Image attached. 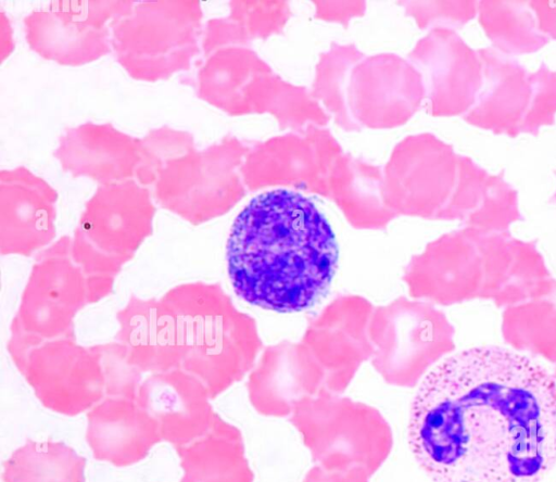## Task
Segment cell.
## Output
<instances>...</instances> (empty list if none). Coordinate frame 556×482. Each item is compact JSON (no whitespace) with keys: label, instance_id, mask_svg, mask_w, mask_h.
<instances>
[{"label":"cell","instance_id":"7","mask_svg":"<svg viewBox=\"0 0 556 482\" xmlns=\"http://www.w3.org/2000/svg\"><path fill=\"white\" fill-rule=\"evenodd\" d=\"M88 304L86 275L72 256V238L64 236L36 256L14 317L41 342L76 339L75 317Z\"/></svg>","mask_w":556,"mask_h":482},{"label":"cell","instance_id":"6","mask_svg":"<svg viewBox=\"0 0 556 482\" xmlns=\"http://www.w3.org/2000/svg\"><path fill=\"white\" fill-rule=\"evenodd\" d=\"M312 460L326 470L363 467L371 477L392 447L391 429L374 409L320 397L302 404L292 418Z\"/></svg>","mask_w":556,"mask_h":482},{"label":"cell","instance_id":"5","mask_svg":"<svg viewBox=\"0 0 556 482\" xmlns=\"http://www.w3.org/2000/svg\"><path fill=\"white\" fill-rule=\"evenodd\" d=\"M192 1H146L111 25L112 45L131 76L165 78L198 53L201 9Z\"/></svg>","mask_w":556,"mask_h":482},{"label":"cell","instance_id":"24","mask_svg":"<svg viewBox=\"0 0 556 482\" xmlns=\"http://www.w3.org/2000/svg\"><path fill=\"white\" fill-rule=\"evenodd\" d=\"M365 468L356 466L348 470H326L315 465L305 474L303 482H369Z\"/></svg>","mask_w":556,"mask_h":482},{"label":"cell","instance_id":"10","mask_svg":"<svg viewBox=\"0 0 556 482\" xmlns=\"http://www.w3.org/2000/svg\"><path fill=\"white\" fill-rule=\"evenodd\" d=\"M58 193L18 167L0 175V252L30 256L55 237Z\"/></svg>","mask_w":556,"mask_h":482},{"label":"cell","instance_id":"15","mask_svg":"<svg viewBox=\"0 0 556 482\" xmlns=\"http://www.w3.org/2000/svg\"><path fill=\"white\" fill-rule=\"evenodd\" d=\"M54 155L73 176H86L108 185L136 175L140 141L112 126L88 123L67 130Z\"/></svg>","mask_w":556,"mask_h":482},{"label":"cell","instance_id":"12","mask_svg":"<svg viewBox=\"0 0 556 482\" xmlns=\"http://www.w3.org/2000/svg\"><path fill=\"white\" fill-rule=\"evenodd\" d=\"M482 85L465 118L482 129L509 137L525 132L533 97V77L511 55L495 48L478 50Z\"/></svg>","mask_w":556,"mask_h":482},{"label":"cell","instance_id":"16","mask_svg":"<svg viewBox=\"0 0 556 482\" xmlns=\"http://www.w3.org/2000/svg\"><path fill=\"white\" fill-rule=\"evenodd\" d=\"M86 439L98 460L125 467L162 441L155 420L136 401L105 396L87 414Z\"/></svg>","mask_w":556,"mask_h":482},{"label":"cell","instance_id":"11","mask_svg":"<svg viewBox=\"0 0 556 482\" xmlns=\"http://www.w3.org/2000/svg\"><path fill=\"white\" fill-rule=\"evenodd\" d=\"M203 382L181 368L151 373L139 386L138 405L156 422L161 439L175 447L203 436L215 413Z\"/></svg>","mask_w":556,"mask_h":482},{"label":"cell","instance_id":"4","mask_svg":"<svg viewBox=\"0 0 556 482\" xmlns=\"http://www.w3.org/2000/svg\"><path fill=\"white\" fill-rule=\"evenodd\" d=\"M155 206L135 180L100 186L86 203L72 256L86 277L115 278L152 233Z\"/></svg>","mask_w":556,"mask_h":482},{"label":"cell","instance_id":"17","mask_svg":"<svg viewBox=\"0 0 556 482\" xmlns=\"http://www.w3.org/2000/svg\"><path fill=\"white\" fill-rule=\"evenodd\" d=\"M176 451L184 470L181 482L254 481L241 432L217 414L203 436Z\"/></svg>","mask_w":556,"mask_h":482},{"label":"cell","instance_id":"14","mask_svg":"<svg viewBox=\"0 0 556 482\" xmlns=\"http://www.w3.org/2000/svg\"><path fill=\"white\" fill-rule=\"evenodd\" d=\"M211 149L189 151L169 160L154 180L157 203L192 225L222 214L228 205L224 183L211 166Z\"/></svg>","mask_w":556,"mask_h":482},{"label":"cell","instance_id":"22","mask_svg":"<svg viewBox=\"0 0 556 482\" xmlns=\"http://www.w3.org/2000/svg\"><path fill=\"white\" fill-rule=\"evenodd\" d=\"M101 365L105 396L136 401L142 372L131 364L126 347L117 342L90 346Z\"/></svg>","mask_w":556,"mask_h":482},{"label":"cell","instance_id":"21","mask_svg":"<svg viewBox=\"0 0 556 482\" xmlns=\"http://www.w3.org/2000/svg\"><path fill=\"white\" fill-rule=\"evenodd\" d=\"M522 219L518 192L504 179V170L497 175L490 174L482 201L467 220L469 228L506 232L511 224Z\"/></svg>","mask_w":556,"mask_h":482},{"label":"cell","instance_id":"27","mask_svg":"<svg viewBox=\"0 0 556 482\" xmlns=\"http://www.w3.org/2000/svg\"><path fill=\"white\" fill-rule=\"evenodd\" d=\"M546 299L556 306V279L554 280L549 295Z\"/></svg>","mask_w":556,"mask_h":482},{"label":"cell","instance_id":"8","mask_svg":"<svg viewBox=\"0 0 556 482\" xmlns=\"http://www.w3.org/2000/svg\"><path fill=\"white\" fill-rule=\"evenodd\" d=\"M18 370L41 404L62 415L76 416L105 397L98 357L74 338L41 342Z\"/></svg>","mask_w":556,"mask_h":482},{"label":"cell","instance_id":"26","mask_svg":"<svg viewBox=\"0 0 556 482\" xmlns=\"http://www.w3.org/2000/svg\"><path fill=\"white\" fill-rule=\"evenodd\" d=\"M115 278L104 276L86 277L88 303H97L113 291Z\"/></svg>","mask_w":556,"mask_h":482},{"label":"cell","instance_id":"3","mask_svg":"<svg viewBox=\"0 0 556 482\" xmlns=\"http://www.w3.org/2000/svg\"><path fill=\"white\" fill-rule=\"evenodd\" d=\"M176 314L184 338L181 369L195 376L215 398L250 365L244 322L215 283L192 281L161 297Z\"/></svg>","mask_w":556,"mask_h":482},{"label":"cell","instance_id":"13","mask_svg":"<svg viewBox=\"0 0 556 482\" xmlns=\"http://www.w3.org/2000/svg\"><path fill=\"white\" fill-rule=\"evenodd\" d=\"M122 343L134 366L143 372L180 368L185 357L181 328L175 312L162 299L130 295L116 313Z\"/></svg>","mask_w":556,"mask_h":482},{"label":"cell","instance_id":"20","mask_svg":"<svg viewBox=\"0 0 556 482\" xmlns=\"http://www.w3.org/2000/svg\"><path fill=\"white\" fill-rule=\"evenodd\" d=\"M501 331L516 351L556 363V306L548 299L504 308Z\"/></svg>","mask_w":556,"mask_h":482},{"label":"cell","instance_id":"19","mask_svg":"<svg viewBox=\"0 0 556 482\" xmlns=\"http://www.w3.org/2000/svg\"><path fill=\"white\" fill-rule=\"evenodd\" d=\"M478 9L485 35L502 53H532L549 41L540 31L529 1L481 0Z\"/></svg>","mask_w":556,"mask_h":482},{"label":"cell","instance_id":"28","mask_svg":"<svg viewBox=\"0 0 556 482\" xmlns=\"http://www.w3.org/2000/svg\"><path fill=\"white\" fill-rule=\"evenodd\" d=\"M554 365H555V367H554V372H553V375H552V376H553V378H554V379H555V381H556V363H555Z\"/></svg>","mask_w":556,"mask_h":482},{"label":"cell","instance_id":"1","mask_svg":"<svg viewBox=\"0 0 556 482\" xmlns=\"http://www.w3.org/2000/svg\"><path fill=\"white\" fill-rule=\"evenodd\" d=\"M408 443L433 482H541L556 466V381L501 346L458 352L418 388Z\"/></svg>","mask_w":556,"mask_h":482},{"label":"cell","instance_id":"29","mask_svg":"<svg viewBox=\"0 0 556 482\" xmlns=\"http://www.w3.org/2000/svg\"><path fill=\"white\" fill-rule=\"evenodd\" d=\"M556 174V172H555ZM552 201L556 202V192L554 193V195L552 196Z\"/></svg>","mask_w":556,"mask_h":482},{"label":"cell","instance_id":"9","mask_svg":"<svg viewBox=\"0 0 556 482\" xmlns=\"http://www.w3.org/2000/svg\"><path fill=\"white\" fill-rule=\"evenodd\" d=\"M124 4V3H123ZM114 2H55L25 20L30 47L62 64H83L110 50L106 22L127 14L131 5Z\"/></svg>","mask_w":556,"mask_h":482},{"label":"cell","instance_id":"2","mask_svg":"<svg viewBox=\"0 0 556 482\" xmlns=\"http://www.w3.org/2000/svg\"><path fill=\"white\" fill-rule=\"evenodd\" d=\"M338 253L334 233L315 203L285 189L253 198L236 217L226 245L236 294L278 313L300 312L320 300Z\"/></svg>","mask_w":556,"mask_h":482},{"label":"cell","instance_id":"18","mask_svg":"<svg viewBox=\"0 0 556 482\" xmlns=\"http://www.w3.org/2000/svg\"><path fill=\"white\" fill-rule=\"evenodd\" d=\"M3 466L4 482H85L86 459L63 442L27 440Z\"/></svg>","mask_w":556,"mask_h":482},{"label":"cell","instance_id":"23","mask_svg":"<svg viewBox=\"0 0 556 482\" xmlns=\"http://www.w3.org/2000/svg\"><path fill=\"white\" fill-rule=\"evenodd\" d=\"M533 97L525 132L536 136L543 125H553L556 114V71L543 62L532 73Z\"/></svg>","mask_w":556,"mask_h":482},{"label":"cell","instance_id":"25","mask_svg":"<svg viewBox=\"0 0 556 482\" xmlns=\"http://www.w3.org/2000/svg\"><path fill=\"white\" fill-rule=\"evenodd\" d=\"M529 5L534 13L540 31L556 40V1L531 0Z\"/></svg>","mask_w":556,"mask_h":482}]
</instances>
